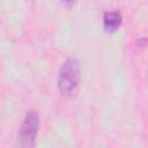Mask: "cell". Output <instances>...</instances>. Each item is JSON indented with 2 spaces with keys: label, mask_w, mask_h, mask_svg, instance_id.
Listing matches in <instances>:
<instances>
[{
  "label": "cell",
  "mask_w": 148,
  "mask_h": 148,
  "mask_svg": "<svg viewBox=\"0 0 148 148\" xmlns=\"http://www.w3.org/2000/svg\"><path fill=\"white\" fill-rule=\"evenodd\" d=\"M80 62L75 58L67 59L60 67L58 74V88L66 98H75L80 87Z\"/></svg>",
  "instance_id": "1"
},
{
  "label": "cell",
  "mask_w": 148,
  "mask_h": 148,
  "mask_svg": "<svg viewBox=\"0 0 148 148\" xmlns=\"http://www.w3.org/2000/svg\"><path fill=\"white\" fill-rule=\"evenodd\" d=\"M39 130V116L35 110L27 111L22 121L18 136L17 146L22 148H32L36 145V135Z\"/></svg>",
  "instance_id": "2"
},
{
  "label": "cell",
  "mask_w": 148,
  "mask_h": 148,
  "mask_svg": "<svg viewBox=\"0 0 148 148\" xmlns=\"http://www.w3.org/2000/svg\"><path fill=\"white\" fill-rule=\"evenodd\" d=\"M121 24V14L118 10L106 12L103 16V25L104 30L109 34L114 32L118 30V28Z\"/></svg>",
  "instance_id": "3"
},
{
  "label": "cell",
  "mask_w": 148,
  "mask_h": 148,
  "mask_svg": "<svg viewBox=\"0 0 148 148\" xmlns=\"http://www.w3.org/2000/svg\"><path fill=\"white\" fill-rule=\"evenodd\" d=\"M62 1H64L66 5H68V6H72L73 3H75V2H76V0H62Z\"/></svg>",
  "instance_id": "4"
}]
</instances>
